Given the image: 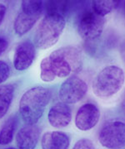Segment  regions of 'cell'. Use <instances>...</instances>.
<instances>
[{"label": "cell", "instance_id": "obj_1", "mask_svg": "<svg viewBox=\"0 0 125 149\" xmlns=\"http://www.w3.org/2000/svg\"><path fill=\"white\" fill-rule=\"evenodd\" d=\"M83 68V56L76 47H64L54 51L44 57L40 64V77L44 82H51L58 78L70 77Z\"/></svg>", "mask_w": 125, "mask_h": 149}, {"label": "cell", "instance_id": "obj_2", "mask_svg": "<svg viewBox=\"0 0 125 149\" xmlns=\"http://www.w3.org/2000/svg\"><path fill=\"white\" fill-rule=\"evenodd\" d=\"M51 99V91L43 86L29 89L19 101L18 110L26 125H33L42 118Z\"/></svg>", "mask_w": 125, "mask_h": 149}, {"label": "cell", "instance_id": "obj_3", "mask_svg": "<svg viewBox=\"0 0 125 149\" xmlns=\"http://www.w3.org/2000/svg\"><path fill=\"white\" fill-rule=\"evenodd\" d=\"M65 17L59 13L47 12L40 22L34 35V46L39 49H48L58 42L65 27Z\"/></svg>", "mask_w": 125, "mask_h": 149}, {"label": "cell", "instance_id": "obj_4", "mask_svg": "<svg viewBox=\"0 0 125 149\" xmlns=\"http://www.w3.org/2000/svg\"><path fill=\"white\" fill-rule=\"evenodd\" d=\"M125 82L124 70L118 65H107L93 81V91L101 99H109L121 91Z\"/></svg>", "mask_w": 125, "mask_h": 149}, {"label": "cell", "instance_id": "obj_5", "mask_svg": "<svg viewBox=\"0 0 125 149\" xmlns=\"http://www.w3.org/2000/svg\"><path fill=\"white\" fill-rule=\"evenodd\" d=\"M44 9L43 1H23L21 9L13 22V30L17 35L21 37L29 32L40 18Z\"/></svg>", "mask_w": 125, "mask_h": 149}, {"label": "cell", "instance_id": "obj_6", "mask_svg": "<svg viewBox=\"0 0 125 149\" xmlns=\"http://www.w3.org/2000/svg\"><path fill=\"white\" fill-rule=\"evenodd\" d=\"M98 141L108 149H121L125 147V120L114 118L105 123L98 134Z\"/></svg>", "mask_w": 125, "mask_h": 149}, {"label": "cell", "instance_id": "obj_7", "mask_svg": "<svg viewBox=\"0 0 125 149\" xmlns=\"http://www.w3.org/2000/svg\"><path fill=\"white\" fill-rule=\"evenodd\" d=\"M105 18L98 16L93 11L83 13L78 22V32L86 41H94L102 35Z\"/></svg>", "mask_w": 125, "mask_h": 149}, {"label": "cell", "instance_id": "obj_8", "mask_svg": "<svg viewBox=\"0 0 125 149\" xmlns=\"http://www.w3.org/2000/svg\"><path fill=\"white\" fill-rule=\"evenodd\" d=\"M87 93V83L76 75H72L61 85L59 97L61 102L67 104H73L81 101Z\"/></svg>", "mask_w": 125, "mask_h": 149}, {"label": "cell", "instance_id": "obj_9", "mask_svg": "<svg viewBox=\"0 0 125 149\" xmlns=\"http://www.w3.org/2000/svg\"><path fill=\"white\" fill-rule=\"evenodd\" d=\"M100 110L93 103L83 104L76 113L75 126L81 131H88L93 128L99 121Z\"/></svg>", "mask_w": 125, "mask_h": 149}, {"label": "cell", "instance_id": "obj_10", "mask_svg": "<svg viewBox=\"0 0 125 149\" xmlns=\"http://www.w3.org/2000/svg\"><path fill=\"white\" fill-rule=\"evenodd\" d=\"M35 46L31 41L26 40L17 46L13 55V66L17 70H25L33 64L35 59Z\"/></svg>", "mask_w": 125, "mask_h": 149}, {"label": "cell", "instance_id": "obj_11", "mask_svg": "<svg viewBox=\"0 0 125 149\" xmlns=\"http://www.w3.org/2000/svg\"><path fill=\"white\" fill-rule=\"evenodd\" d=\"M48 119L54 128H65L72 121V109L69 104L58 102L50 108Z\"/></svg>", "mask_w": 125, "mask_h": 149}, {"label": "cell", "instance_id": "obj_12", "mask_svg": "<svg viewBox=\"0 0 125 149\" xmlns=\"http://www.w3.org/2000/svg\"><path fill=\"white\" fill-rule=\"evenodd\" d=\"M40 138V128L36 124L25 125L17 133L15 137L18 149H35Z\"/></svg>", "mask_w": 125, "mask_h": 149}, {"label": "cell", "instance_id": "obj_13", "mask_svg": "<svg viewBox=\"0 0 125 149\" xmlns=\"http://www.w3.org/2000/svg\"><path fill=\"white\" fill-rule=\"evenodd\" d=\"M42 149H69L70 139L68 134L59 131H50L43 135Z\"/></svg>", "mask_w": 125, "mask_h": 149}, {"label": "cell", "instance_id": "obj_14", "mask_svg": "<svg viewBox=\"0 0 125 149\" xmlns=\"http://www.w3.org/2000/svg\"><path fill=\"white\" fill-rule=\"evenodd\" d=\"M18 125L17 116H12L6 120L0 128V145L5 146L13 142Z\"/></svg>", "mask_w": 125, "mask_h": 149}, {"label": "cell", "instance_id": "obj_15", "mask_svg": "<svg viewBox=\"0 0 125 149\" xmlns=\"http://www.w3.org/2000/svg\"><path fill=\"white\" fill-rule=\"evenodd\" d=\"M14 96V86L13 85H0V119L5 116L11 106Z\"/></svg>", "mask_w": 125, "mask_h": 149}, {"label": "cell", "instance_id": "obj_16", "mask_svg": "<svg viewBox=\"0 0 125 149\" xmlns=\"http://www.w3.org/2000/svg\"><path fill=\"white\" fill-rule=\"evenodd\" d=\"M120 2L117 1H93V12L98 16L104 17V16L109 14L115 8H117Z\"/></svg>", "mask_w": 125, "mask_h": 149}, {"label": "cell", "instance_id": "obj_17", "mask_svg": "<svg viewBox=\"0 0 125 149\" xmlns=\"http://www.w3.org/2000/svg\"><path fill=\"white\" fill-rule=\"evenodd\" d=\"M11 70L8 64L4 61H0V84L5 82L8 79Z\"/></svg>", "mask_w": 125, "mask_h": 149}, {"label": "cell", "instance_id": "obj_18", "mask_svg": "<svg viewBox=\"0 0 125 149\" xmlns=\"http://www.w3.org/2000/svg\"><path fill=\"white\" fill-rule=\"evenodd\" d=\"M72 149H96L95 145L91 140L88 139H82L78 140Z\"/></svg>", "mask_w": 125, "mask_h": 149}, {"label": "cell", "instance_id": "obj_19", "mask_svg": "<svg viewBox=\"0 0 125 149\" xmlns=\"http://www.w3.org/2000/svg\"><path fill=\"white\" fill-rule=\"evenodd\" d=\"M8 47V42L7 41V39L4 37H0V56H2L5 52Z\"/></svg>", "mask_w": 125, "mask_h": 149}, {"label": "cell", "instance_id": "obj_20", "mask_svg": "<svg viewBox=\"0 0 125 149\" xmlns=\"http://www.w3.org/2000/svg\"><path fill=\"white\" fill-rule=\"evenodd\" d=\"M6 11H7V8L4 4L0 3V25L3 23V22L4 20V17L6 15Z\"/></svg>", "mask_w": 125, "mask_h": 149}, {"label": "cell", "instance_id": "obj_21", "mask_svg": "<svg viewBox=\"0 0 125 149\" xmlns=\"http://www.w3.org/2000/svg\"><path fill=\"white\" fill-rule=\"evenodd\" d=\"M121 108H122V110L124 112V113L125 114V95L124 96L122 102H121Z\"/></svg>", "mask_w": 125, "mask_h": 149}, {"label": "cell", "instance_id": "obj_22", "mask_svg": "<svg viewBox=\"0 0 125 149\" xmlns=\"http://www.w3.org/2000/svg\"><path fill=\"white\" fill-rule=\"evenodd\" d=\"M4 149H18V148H13V147H9V148H6Z\"/></svg>", "mask_w": 125, "mask_h": 149}]
</instances>
